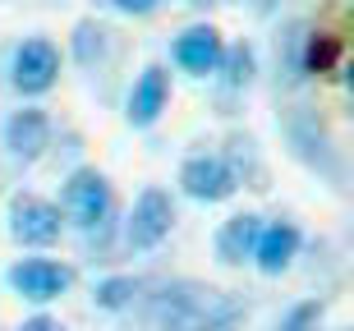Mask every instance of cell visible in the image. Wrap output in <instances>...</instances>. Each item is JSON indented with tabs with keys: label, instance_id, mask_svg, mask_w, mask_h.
<instances>
[{
	"label": "cell",
	"instance_id": "obj_21",
	"mask_svg": "<svg viewBox=\"0 0 354 331\" xmlns=\"http://www.w3.org/2000/svg\"><path fill=\"white\" fill-rule=\"evenodd\" d=\"M345 88H350V93H354V60H350V65H345Z\"/></svg>",
	"mask_w": 354,
	"mask_h": 331
},
{
	"label": "cell",
	"instance_id": "obj_3",
	"mask_svg": "<svg viewBox=\"0 0 354 331\" xmlns=\"http://www.w3.org/2000/svg\"><path fill=\"white\" fill-rule=\"evenodd\" d=\"M65 235V212L60 202L41 193H14L10 198V239L24 249H51Z\"/></svg>",
	"mask_w": 354,
	"mask_h": 331
},
{
	"label": "cell",
	"instance_id": "obj_6",
	"mask_svg": "<svg viewBox=\"0 0 354 331\" xmlns=\"http://www.w3.org/2000/svg\"><path fill=\"white\" fill-rule=\"evenodd\" d=\"M14 294H24L32 304H51L74 285V272L65 263H51V258H19V263L5 272Z\"/></svg>",
	"mask_w": 354,
	"mask_h": 331
},
{
	"label": "cell",
	"instance_id": "obj_19",
	"mask_svg": "<svg viewBox=\"0 0 354 331\" xmlns=\"http://www.w3.org/2000/svg\"><path fill=\"white\" fill-rule=\"evenodd\" d=\"M115 10L120 14H138V19H143V14L157 10V0H115Z\"/></svg>",
	"mask_w": 354,
	"mask_h": 331
},
{
	"label": "cell",
	"instance_id": "obj_2",
	"mask_svg": "<svg viewBox=\"0 0 354 331\" xmlns=\"http://www.w3.org/2000/svg\"><path fill=\"white\" fill-rule=\"evenodd\" d=\"M111 207H115L111 185H106V175L92 171V166H79V171L65 180V189H60V212H65V221H74L79 230H88V235L111 221Z\"/></svg>",
	"mask_w": 354,
	"mask_h": 331
},
{
	"label": "cell",
	"instance_id": "obj_5",
	"mask_svg": "<svg viewBox=\"0 0 354 331\" xmlns=\"http://www.w3.org/2000/svg\"><path fill=\"white\" fill-rule=\"evenodd\" d=\"M180 189L194 202H225L239 193V175L221 152H198L180 166Z\"/></svg>",
	"mask_w": 354,
	"mask_h": 331
},
{
	"label": "cell",
	"instance_id": "obj_11",
	"mask_svg": "<svg viewBox=\"0 0 354 331\" xmlns=\"http://www.w3.org/2000/svg\"><path fill=\"white\" fill-rule=\"evenodd\" d=\"M299 244H304V235H299L295 221H267L253 263H258L263 276H281V272H290V263L299 258Z\"/></svg>",
	"mask_w": 354,
	"mask_h": 331
},
{
	"label": "cell",
	"instance_id": "obj_4",
	"mask_svg": "<svg viewBox=\"0 0 354 331\" xmlns=\"http://www.w3.org/2000/svg\"><path fill=\"white\" fill-rule=\"evenodd\" d=\"M171 230H175V202H171V193L157 189V185H147L143 193L133 198V212H129V221H124V244L138 249V253H147V249H157Z\"/></svg>",
	"mask_w": 354,
	"mask_h": 331
},
{
	"label": "cell",
	"instance_id": "obj_12",
	"mask_svg": "<svg viewBox=\"0 0 354 331\" xmlns=\"http://www.w3.org/2000/svg\"><path fill=\"white\" fill-rule=\"evenodd\" d=\"M171 102V74L161 65H147L138 79H133V93H129V124L133 129H147L157 124V115L166 111Z\"/></svg>",
	"mask_w": 354,
	"mask_h": 331
},
{
	"label": "cell",
	"instance_id": "obj_14",
	"mask_svg": "<svg viewBox=\"0 0 354 331\" xmlns=\"http://www.w3.org/2000/svg\"><path fill=\"white\" fill-rule=\"evenodd\" d=\"M253 69H258L253 46H249V41H235V46H225L216 74H221V83L230 88V93H239V88H249V83H253Z\"/></svg>",
	"mask_w": 354,
	"mask_h": 331
},
{
	"label": "cell",
	"instance_id": "obj_17",
	"mask_svg": "<svg viewBox=\"0 0 354 331\" xmlns=\"http://www.w3.org/2000/svg\"><path fill=\"white\" fill-rule=\"evenodd\" d=\"M304 41H308V28L290 23L286 37H281V74H286V83L304 79Z\"/></svg>",
	"mask_w": 354,
	"mask_h": 331
},
{
	"label": "cell",
	"instance_id": "obj_8",
	"mask_svg": "<svg viewBox=\"0 0 354 331\" xmlns=\"http://www.w3.org/2000/svg\"><path fill=\"white\" fill-rule=\"evenodd\" d=\"M175 65L184 69V74H198V79H207V74H216L221 69V55H225V41L221 32L212 23H194L184 28L180 37H175Z\"/></svg>",
	"mask_w": 354,
	"mask_h": 331
},
{
	"label": "cell",
	"instance_id": "obj_23",
	"mask_svg": "<svg viewBox=\"0 0 354 331\" xmlns=\"http://www.w3.org/2000/svg\"><path fill=\"white\" fill-rule=\"evenodd\" d=\"M350 239H354V235H350Z\"/></svg>",
	"mask_w": 354,
	"mask_h": 331
},
{
	"label": "cell",
	"instance_id": "obj_7",
	"mask_svg": "<svg viewBox=\"0 0 354 331\" xmlns=\"http://www.w3.org/2000/svg\"><path fill=\"white\" fill-rule=\"evenodd\" d=\"M10 79L24 97H41L51 93L55 79H60V51H55L46 37H28L19 51H14V65H10Z\"/></svg>",
	"mask_w": 354,
	"mask_h": 331
},
{
	"label": "cell",
	"instance_id": "obj_9",
	"mask_svg": "<svg viewBox=\"0 0 354 331\" xmlns=\"http://www.w3.org/2000/svg\"><path fill=\"white\" fill-rule=\"evenodd\" d=\"M5 147L10 157L19 161H37L46 147H51V115L41 106H24L5 120Z\"/></svg>",
	"mask_w": 354,
	"mask_h": 331
},
{
	"label": "cell",
	"instance_id": "obj_1",
	"mask_svg": "<svg viewBox=\"0 0 354 331\" xmlns=\"http://www.w3.org/2000/svg\"><path fill=\"white\" fill-rule=\"evenodd\" d=\"M244 318H249L244 294L207 285V281H194V276L166 281L147 299L152 331H235Z\"/></svg>",
	"mask_w": 354,
	"mask_h": 331
},
{
	"label": "cell",
	"instance_id": "obj_16",
	"mask_svg": "<svg viewBox=\"0 0 354 331\" xmlns=\"http://www.w3.org/2000/svg\"><path fill=\"white\" fill-rule=\"evenodd\" d=\"M341 60V37L336 32H308L304 41V74H327Z\"/></svg>",
	"mask_w": 354,
	"mask_h": 331
},
{
	"label": "cell",
	"instance_id": "obj_20",
	"mask_svg": "<svg viewBox=\"0 0 354 331\" xmlns=\"http://www.w3.org/2000/svg\"><path fill=\"white\" fill-rule=\"evenodd\" d=\"M19 331H65V327H60L55 318H46V313H37V318H28Z\"/></svg>",
	"mask_w": 354,
	"mask_h": 331
},
{
	"label": "cell",
	"instance_id": "obj_18",
	"mask_svg": "<svg viewBox=\"0 0 354 331\" xmlns=\"http://www.w3.org/2000/svg\"><path fill=\"white\" fill-rule=\"evenodd\" d=\"M322 318H327V304L322 299H299L286 318L276 322V331H322Z\"/></svg>",
	"mask_w": 354,
	"mask_h": 331
},
{
	"label": "cell",
	"instance_id": "obj_10",
	"mask_svg": "<svg viewBox=\"0 0 354 331\" xmlns=\"http://www.w3.org/2000/svg\"><path fill=\"white\" fill-rule=\"evenodd\" d=\"M263 216L258 212H239L230 221H221L216 239H212V249H216V263L225 267H244L253 263V253H258V239H263Z\"/></svg>",
	"mask_w": 354,
	"mask_h": 331
},
{
	"label": "cell",
	"instance_id": "obj_15",
	"mask_svg": "<svg viewBox=\"0 0 354 331\" xmlns=\"http://www.w3.org/2000/svg\"><path fill=\"white\" fill-rule=\"evenodd\" d=\"M138 294H143V281L138 276H106V281H97L92 299H97V308H106V313H120V308H129Z\"/></svg>",
	"mask_w": 354,
	"mask_h": 331
},
{
	"label": "cell",
	"instance_id": "obj_13",
	"mask_svg": "<svg viewBox=\"0 0 354 331\" xmlns=\"http://www.w3.org/2000/svg\"><path fill=\"white\" fill-rule=\"evenodd\" d=\"M106 51H111V28L102 19H79V28H74V60L83 69H92L97 60H106Z\"/></svg>",
	"mask_w": 354,
	"mask_h": 331
},
{
	"label": "cell",
	"instance_id": "obj_22",
	"mask_svg": "<svg viewBox=\"0 0 354 331\" xmlns=\"http://www.w3.org/2000/svg\"><path fill=\"white\" fill-rule=\"evenodd\" d=\"M263 5H272V0H263Z\"/></svg>",
	"mask_w": 354,
	"mask_h": 331
}]
</instances>
